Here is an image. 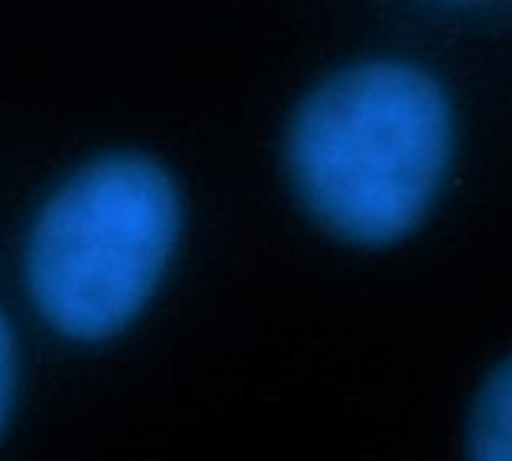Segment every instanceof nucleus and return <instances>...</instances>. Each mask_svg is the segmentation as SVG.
<instances>
[{
  "label": "nucleus",
  "mask_w": 512,
  "mask_h": 461,
  "mask_svg": "<svg viewBox=\"0 0 512 461\" xmlns=\"http://www.w3.org/2000/svg\"><path fill=\"white\" fill-rule=\"evenodd\" d=\"M453 156V108L420 66L369 60L303 99L288 168L303 204L333 234L384 246L435 204Z\"/></svg>",
  "instance_id": "nucleus-1"
},
{
  "label": "nucleus",
  "mask_w": 512,
  "mask_h": 461,
  "mask_svg": "<svg viewBox=\"0 0 512 461\" xmlns=\"http://www.w3.org/2000/svg\"><path fill=\"white\" fill-rule=\"evenodd\" d=\"M177 237L180 192L156 159H93L39 210L24 252L27 291L57 333L108 339L147 306Z\"/></svg>",
  "instance_id": "nucleus-2"
},
{
  "label": "nucleus",
  "mask_w": 512,
  "mask_h": 461,
  "mask_svg": "<svg viewBox=\"0 0 512 461\" xmlns=\"http://www.w3.org/2000/svg\"><path fill=\"white\" fill-rule=\"evenodd\" d=\"M468 456L471 461H512V357L486 378L474 402Z\"/></svg>",
  "instance_id": "nucleus-3"
},
{
  "label": "nucleus",
  "mask_w": 512,
  "mask_h": 461,
  "mask_svg": "<svg viewBox=\"0 0 512 461\" xmlns=\"http://www.w3.org/2000/svg\"><path fill=\"white\" fill-rule=\"evenodd\" d=\"M15 384H18V348H15L12 327L0 312V432L15 402Z\"/></svg>",
  "instance_id": "nucleus-4"
}]
</instances>
